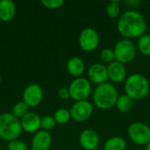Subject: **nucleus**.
Wrapping results in <instances>:
<instances>
[{
    "label": "nucleus",
    "mask_w": 150,
    "mask_h": 150,
    "mask_svg": "<svg viewBox=\"0 0 150 150\" xmlns=\"http://www.w3.org/2000/svg\"><path fill=\"white\" fill-rule=\"evenodd\" d=\"M100 59L103 64L105 63L107 65L116 61L113 48H104L100 53Z\"/></svg>",
    "instance_id": "obj_24"
},
{
    "label": "nucleus",
    "mask_w": 150,
    "mask_h": 150,
    "mask_svg": "<svg viewBox=\"0 0 150 150\" xmlns=\"http://www.w3.org/2000/svg\"><path fill=\"white\" fill-rule=\"evenodd\" d=\"M29 112V106L24 102V101H20L16 103L12 109H11V114L16 117L18 120H21L23 117H25L27 113Z\"/></svg>",
    "instance_id": "obj_21"
},
{
    "label": "nucleus",
    "mask_w": 150,
    "mask_h": 150,
    "mask_svg": "<svg viewBox=\"0 0 150 150\" xmlns=\"http://www.w3.org/2000/svg\"><path fill=\"white\" fill-rule=\"evenodd\" d=\"M137 50L145 56H150V34L145 33L138 39Z\"/></svg>",
    "instance_id": "obj_20"
},
{
    "label": "nucleus",
    "mask_w": 150,
    "mask_h": 150,
    "mask_svg": "<svg viewBox=\"0 0 150 150\" xmlns=\"http://www.w3.org/2000/svg\"><path fill=\"white\" fill-rule=\"evenodd\" d=\"M40 3L46 8L50 9V10L59 9L64 4L63 0H41Z\"/></svg>",
    "instance_id": "obj_26"
},
{
    "label": "nucleus",
    "mask_w": 150,
    "mask_h": 150,
    "mask_svg": "<svg viewBox=\"0 0 150 150\" xmlns=\"http://www.w3.org/2000/svg\"><path fill=\"white\" fill-rule=\"evenodd\" d=\"M99 35L98 32L92 27L83 28L78 38V43L80 47L85 52L95 51L99 45Z\"/></svg>",
    "instance_id": "obj_8"
},
{
    "label": "nucleus",
    "mask_w": 150,
    "mask_h": 150,
    "mask_svg": "<svg viewBox=\"0 0 150 150\" xmlns=\"http://www.w3.org/2000/svg\"><path fill=\"white\" fill-rule=\"evenodd\" d=\"M94 150H101V149H99L98 148V149H94Z\"/></svg>",
    "instance_id": "obj_32"
},
{
    "label": "nucleus",
    "mask_w": 150,
    "mask_h": 150,
    "mask_svg": "<svg viewBox=\"0 0 150 150\" xmlns=\"http://www.w3.org/2000/svg\"><path fill=\"white\" fill-rule=\"evenodd\" d=\"M108 78L115 83H120L127 79V69L126 66L117 61L107 65Z\"/></svg>",
    "instance_id": "obj_13"
},
{
    "label": "nucleus",
    "mask_w": 150,
    "mask_h": 150,
    "mask_svg": "<svg viewBox=\"0 0 150 150\" xmlns=\"http://www.w3.org/2000/svg\"><path fill=\"white\" fill-rule=\"evenodd\" d=\"M56 125V122L54 119L53 116H49V115H47V116H44L41 118V124H40V128H42L43 131H50L52 129L54 128Z\"/></svg>",
    "instance_id": "obj_25"
},
{
    "label": "nucleus",
    "mask_w": 150,
    "mask_h": 150,
    "mask_svg": "<svg viewBox=\"0 0 150 150\" xmlns=\"http://www.w3.org/2000/svg\"><path fill=\"white\" fill-rule=\"evenodd\" d=\"M58 96L62 100H67L70 98V93L69 88H61L58 91Z\"/></svg>",
    "instance_id": "obj_28"
},
{
    "label": "nucleus",
    "mask_w": 150,
    "mask_h": 150,
    "mask_svg": "<svg viewBox=\"0 0 150 150\" xmlns=\"http://www.w3.org/2000/svg\"><path fill=\"white\" fill-rule=\"evenodd\" d=\"M147 21L143 15L135 11L128 10L122 13L117 22V30L124 39H139L146 33Z\"/></svg>",
    "instance_id": "obj_1"
},
{
    "label": "nucleus",
    "mask_w": 150,
    "mask_h": 150,
    "mask_svg": "<svg viewBox=\"0 0 150 150\" xmlns=\"http://www.w3.org/2000/svg\"><path fill=\"white\" fill-rule=\"evenodd\" d=\"M71 119L76 122L87 121L93 113V105L88 100L76 101L69 109Z\"/></svg>",
    "instance_id": "obj_9"
},
{
    "label": "nucleus",
    "mask_w": 150,
    "mask_h": 150,
    "mask_svg": "<svg viewBox=\"0 0 150 150\" xmlns=\"http://www.w3.org/2000/svg\"><path fill=\"white\" fill-rule=\"evenodd\" d=\"M125 94L134 100H142L145 98L150 91L149 79L140 73H134L127 77L125 81Z\"/></svg>",
    "instance_id": "obj_3"
},
{
    "label": "nucleus",
    "mask_w": 150,
    "mask_h": 150,
    "mask_svg": "<svg viewBox=\"0 0 150 150\" xmlns=\"http://www.w3.org/2000/svg\"><path fill=\"white\" fill-rule=\"evenodd\" d=\"M130 140L140 146H146L150 142V127L142 122L132 123L127 130Z\"/></svg>",
    "instance_id": "obj_7"
},
{
    "label": "nucleus",
    "mask_w": 150,
    "mask_h": 150,
    "mask_svg": "<svg viewBox=\"0 0 150 150\" xmlns=\"http://www.w3.org/2000/svg\"><path fill=\"white\" fill-rule=\"evenodd\" d=\"M52 144V136L47 132L40 130L34 134L32 142L31 150H49Z\"/></svg>",
    "instance_id": "obj_14"
},
{
    "label": "nucleus",
    "mask_w": 150,
    "mask_h": 150,
    "mask_svg": "<svg viewBox=\"0 0 150 150\" xmlns=\"http://www.w3.org/2000/svg\"><path fill=\"white\" fill-rule=\"evenodd\" d=\"M79 143L84 150L96 149L99 144V135L92 129H85L79 136Z\"/></svg>",
    "instance_id": "obj_12"
},
{
    "label": "nucleus",
    "mask_w": 150,
    "mask_h": 150,
    "mask_svg": "<svg viewBox=\"0 0 150 150\" xmlns=\"http://www.w3.org/2000/svg\"><path fill=\"white\" fill-rule=\"evenodd\" d=\"M105 12L108 17L112 18H120L121 15V7L118 1L110 2L105 7Z\"/></svg>",
    "instance_id": "obj_23"
},
{
    "label": "nucleus",
    "mask_w": 150,
    "mask_h": 150,
    "mask_svg": "<svg viewBox=\"0 0 150 150\" xmlns=\"http://www.w3.org/2000/svg\"><path fill=\"white\" fill-rule=\"evenodd\" d=\"M1 82H2V76H1V75H0V83H1Z\"/></svg>",
    "instance_id": "obj_30"
},
{
    "label": "nucleus",
    "mask_w": 150,
    "mask_h": 150,
    "mask_svg": "<svg viewBox=\"0 0 150 150\" xmlns=\"http://www.w3.org/2000/svg\"><path fill=\"white\" fill-rule=\"evenodd\" d=\"M127 149V142L126 141L120 137L114 136L106 140L104 144L105 150H126Z\"/></svg>",
    "instance_id": "obj_19"
},
{
    "label": "nucleus",
    "mask_w": 150,
    "mask_h": 150,
    "mask_svg": "<svg viewBox=\"0 0 150 150\" xmlns=\"http://www.w3.org/2000/svg\"><path fill=\"white\" fill-rule=\"evenodd\" d=\"M115 59L122 64L132 62L137 55L136 45L128 39H121L118 40L113 47Z\"/></svg>",
    "instance_id": "obj_5"
},
{
    "label": "nucleus",
    "mask_w": 150,
    "mask_h": 150,
    "mask_svg": "<svg viewBox=\"0 0 150 150\" xmlns=\"http://www.w3.org/2000/svg\"><path fill=\"white\" fill-rule=\"evenodd\" d=\"M88 77L91 83L97 85L107 83V80L109 79L107 66L99 62L93 63L88 69Z\"/></svg>",
    "instance_id": "obj_11"
},
{
    "label": "nucleus",
    "mask_w": 150,
    "mask_h": 150,
    "mask_svg": "<svg viewBox=\"0 0 150 150\" xmlns=\"http://www.w3.org/2000/svg\"><path fill=\"white\" fill-rule=\"evenodd\" d=\"M43 99V91L38 84L32 83L25 87L23 92V101L29 107L40 105Z\"/></svg>",
    "instance_id": "obj_10"
},
{
    "label": "nucleus",
    "mask_w": 150,
    "mask_h": 150,
    "mask_svg": "<svg viewBox=\"0 0 150 150\" xmlns=\"http://www.w3.org/2000/svg\"><path fill=\"white\" fill-rule=\"evenodd\" d=\"M0 150H6V149H3V148H0Z\"/></svg>",
    "instance_id": "obj_31"
},
{
    "label": "nucleus",
    "mask_w": 150,
    "mask_h": 150,
    "mask_svg": "<svg viewBox=\"0 0 150 150\" xmlns=\"http://www.w3.org/2000/svg\"><path fill=\"white\" fill-rule=\"evenodd\" d=\"M23 131L27 133H37L40 128L41 118L35 112H28L20 120Z\"/></svg>",
    "instance_id": "obj_15"
},
{
    "label": "nucleus",
    "mask_w": 150,
    "mask_h": 150,
    "mask_svg": "<svg viewBox=\"0 0 150 150\" xmlns=\"http://www.w3.org/2000/svg\"><path fill=\"white\" fill-rule=\"evenodd\" d=\"M67 70L76 78L80 77L85 70V63L81 58L73 56L67 62Z\"/></svg>",
    "instance_id": "obj_17"
},
{
    "label": "nucleus",
    "mask_w": 150,
    "mask_h": 150,
    "mask_svg": "<svg viewBox=\"0 0 150 150\" xmlns=\"http://www.w3.org/2000/svg\"><path fill=\"white\" fill-rule=\"evenodd\" d=\"M54 119L56 122V124L60 125H65L71 120V115L69 112V110H67L65 108H60L56 110L54 113Z\"/></svg>",
    "instance_id": "obj_22"
},
{
    "label": "nucleus",
    "mask_w": 150,
    "mask_h": 150,
    "mask_svg": "<svg viewBox=\"0 0 150 150\" xmlns=\"http://www.w3.org/2000/svg\"><path fill=\"white\" fill-rule=\"evenodd\" d=\"M91 83L84 77L75 78L69 86L70 98L76 101L87 100L91 93Z\"/></svg>",
    "instance_id": "obj_6"
},
{
    "label": "nucleus",
    "mask_w": 150,
    "mask_h": 150,
    "mask_svg": "<svg viewBox=\"0 0 150 150\" xmlns=\"http://www.w3.org/2000/svg\"><path fill=\"white\" fill-rule=\"evenodd\" d=\"M118 98L119 93L117 88L110 83H105L97 85L92 95L94 105L97 108L104 111L114 107Z\"/></svg>",
    "instance_id": "obj_2"
},
{
    "label": "nucleus",
    "mask_w": 150,
    "mask_h": 150,
    "mask_svg": "<svg viewBox=\"0 0 150 150\" xmlns=\"http://www.w3.org/2000/svg\"><path fill=\"white\" fill-rule=\"evenodd\" d=\"M145 147H146V148H145V150H150V142L148 145H146Z\"/></svg>",
    "instance_id": "obj_29"
},
{
    "label": "nucleus",
    "mask_w": 150,
    "mask_h": 150,
    "mask_svg": "<svg viewBox=\"0 0 150 150\" xmlns=\"http://www.w3.org/2000/svg\"><path fill=\"white\" fill-rule=\"evenodd\" d=\"M7 150H29V148L24 142L16 140L8 142Z\"/></svg>",
    "instance_id": "obj_27"
},
{
    "label": "nucleus",
    "mask_w": 150,
    "mask_h": 150,
    "mask_svg": "<svg viewBox=\"0 0 150 150\" xmlns=\"http://www.w3.org/2000/svg\"><path fill=\"white\" fill-rule=\"evenodd\" d=\"M134 99H132L127 94H123L119 96L115 106L118 109V111H120V112L127 113L131 111V109L134 106Z\"/></svg>",
    "instance_id": "obj_18"
},
{
    "label": "nucleus",
    "mask_w": 150,
    "mask_h": 150,
    "mask_svg": "<svg viewBox=\"0 0 150 150\" xmlns=\"http://www.w3.org/2000/svg\"><path fill=\"white\" fill-rule=\"evenodd\" d=\"M16 15V5L11 0H0V20L9 22Z\"/></svg>",
    "instance_id": "obj_16"
},
{
    "label": "nucleus",
    "mask_w": 150,
    "mask_h": 150,
    "mask_svg": "<svg viewBox=\"0 0 150 150\" xmlns=\"http://www.w3.org/2000/svg\"><path fill=\"white\" fill-rule=\"evenodd\" d=\"M22 131L20 120L11 112L0 114V139L8 142L16 141L21 135Z\"/></svg>",
    "instance_id": "obj_4"
}]
</instances>
